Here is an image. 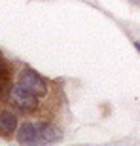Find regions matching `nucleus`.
<instances>
[{
    "label": "nucleus",
    "mask_w": 140,
    "mask_h": 146,
    "mask_svg": "<svg viewBox=\"0 0 140 146\" xmlns=\"http://www.w3.org/2000/svg\"><path fill=\"white\" fill-rule=\"evenodd\" d=\"M38 99H40L38 95H34L28 89H25L21 84L11 86L10 93H8V101L11 103V106H15L21 112H34L40 106V101Z\"/></svg>",
    "instance_id": "f257e3e1"
},
{
    "label": "nucleus",
    "mask_w": 140,
    "mask_h": 146,
    "mask_svg": "<svg viewBox=\"0 0 140 146\" xmlns=\"http://www.w3.org/2000/svg\"><path fill=\"white\" fill-rule=\"evenodd\" d=\"M17 84H21L25 89H28L30 93L38 95V97H44L48 93V84L40 74L32 70V68H23L19 72V78H17Z\"/></svg>",
    "instance_id": "f03ea898"
},
{
    "label": "nucleus",
    "mask_w": 140,
    "mask_h": 146,
    "mask_svg": "<svg viewBox=\"0 0 140 146\" xmlns=\"http://www.w3.org/2000/svg\"><path fill=\"white\" fill-rule=\"evenodd\" d=\"M15 139L19 144H38V127L32 121H25V123L17 129Z\"/></svg>",
    "instance_id": "7ed1b4c3"
},
{
    "label": "nucleus",
    "mask_w": 140,
    "mask_h": 146,
    "mask_svg": "<svg viewBox=\"0 0 140 146\" xmlns=\"http://www.w3.org/2000/svg\"><path fill=\"white\" fill-rule=\"evenodd\" d=\"M36 127H38V144H49V142H55L61 139L59 129L53 123L40 121V123H36Z\"/></svg>",
    "instance_id": "20e7f679"
},
{
    "label": "nucleus",
    "mask_w": 140,
    "mask_h": 146,
    "mask_svg": "<svg viewBox=\"0 0 140 146\" xmlns=\"http://www.w3.org/2000/svg\"><path fill=\"white\" fill-rule=\"evenodd\" d=\"M17 131V118L13 112H0V137H11Z\"/></svg>",
    "instance_id": "39448f33"
},
{
    "label": "nucleus",
    "mask_w": 140,
    "mask_h": 146,
    "mask_svg": "<svg viewBox=\"0 0 140 146\" xmlns=\"http://www.w3.org/2000/svg\"><path fill=\"white\" fill-rule=\"evenodd\" d=\"M11 89V68L8 63H0V99H4Z\"/></svg>",
    "instance_id": "423d86ee"
},
{
    "label": "nucleus",
    "mask_w": 140,
    "mask_h": 146,
    "mask_svg": "<svg viewBox=\"0 0 140 146\" xmlns=\"http://www.w3.org/2000/svg\"><path fill=\"white\" fill-rule=\"evenodd\" d=\"M135 48H136V49L140 51V42H135Z\"/></svg>",
    "instance_id": "0eeeda50"
}]
</instances>
